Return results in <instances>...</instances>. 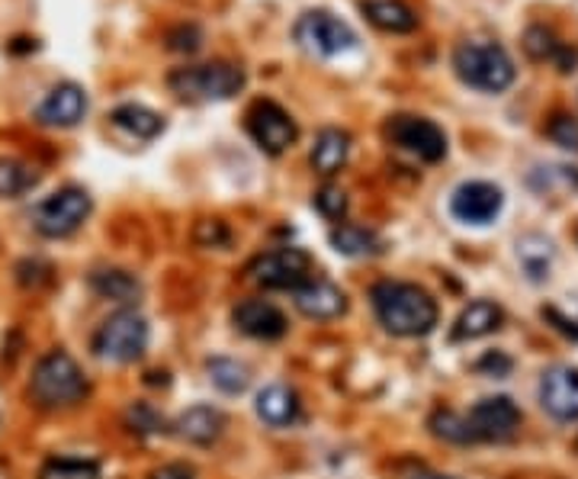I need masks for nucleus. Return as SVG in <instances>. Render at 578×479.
<instances>
[{"instance_id":"nucleus-1","label":"nucleus","mask_w":578,"mask_h":479,"mask_svg":"<svg viewBox=\"0 0 578 479\" xmlns=\"http://www.w3.org/2000/svg\"><path fill=\"white\" fill-rule=\"evenodd\" d=\"M370 299H373L380 326L389 335L421 338L434 332V326H437V303H434L431 293L418 284L383 281L373 287Z\"/></svg>"},{"instance_id":"nucleus-2","label":"nucleus","mask_w":578,"mask_h":479,"mask_svg":"<svg viewBox=\"0 0 578 479\" xmlns=\"http://www.w3.org/2000/svg\"><path fill=\"white\" fill-rule=\"evenodd\" d=\"M88 377L78 367V361L68 351H51L46 354L36 370H33V384L30 392L43 409H65V406H78L88 396Z\"/></svg>"},{"instance_id":"nucleus-3","label":"nucleus","mask_w":578,"mask_h":479,"mask_svg":"<svg viewBox=\"0 0 578 479\" xmlns=\"http://www.w3.org/2000/svg\"><path fill=\"white\" fill-rule=\"evenodd\" d=\"M453 68L463 84L485 91V94H501L515 84V61L511 55L495 43H463L453 52Z\"/></svg>"},{"instance_id":"nucleus-4","label":"nucleus","mask_w":578,"mask_h":479,"mask_svg":"<svg viewBox=\"0 0 578 479\" xmlns=\"http://www.w3.org/2000/svg\"><path fill=\"white\" fill-rule=\"evenodd\" d=\"M171 91L190 103H212V100H232L244 88V71L232 61H209L196 68H177L167 78Z\"/></svg>"},{"instance_id":"nucleus-5","label":"nucleus","mask_w":578,"mask_h":479,"mask_svg":"<svg viewBox=\"0 0 578 479\" xmlns=\"http://www.w3.org/2000/svg\"><path fill=\"white\" fill-rule=\"evenodd\" d=\"M144 347H148V322L136 309L113 312L94 335V354L100 361H113V364L139 361Z\"/></svg>"},{"instance_id":"nucleus-6","label":"nucleus","mask_w":578,"mask_h":479,"mask_svg":"<svg viewBox=\"0 0 578 479\" xmlns=\"http://www.w3.org/2000/svg\"><path fill=\"white\" fill-rule=\"evenodd\" d=\"M91 196L81 187H65V191L46 196L36 209H33V226L39 236L46 239H68L74 236L84 219L91 216Z\"/></svg>"},{"instance_id":"nucleus-7","label":"nucleus","mask_w":578,"mask_h":479,"mask_svg":"<svg viewBox=\"0 0 578 479\" xmlns=\"http://www.w3.org/2000/svg\"><path fill=\"white\" fill-rule=\"evenodd\" d=\"M292 36L309 55H319V58H335L340 52H350L357 46V33L328 10L302 13L292 26Z\"/></svg>"},{"instance_id":"nucleus-8","label":"nucleus","mask_w":578,"mask_h":479,"mask_svg":"<svg viewBox=\"0 0 578 479\" xmlns=\"http://www.w3.org/2000/svg\"><path fill=\"white\" fill-rule=\"evenodd\" d=\"M251 281L264 289H296L312 274V258L302 248H277L251 261Z\"/></svg>"},{"instance_id":"nucleus-9","label":"nucleus","mask_w":578,"mask_h":479,"mask_svg":"<svg viewBox=\"0 0 578 479\" xmlns=\"http://www.w3.org/2000/svg\"><path fill=\"white\" fill-rule=\"evenodd\" d=\"M247 133L257 142V148L267 151V155H284L289 145L296 142V136H299L292 116H289L280 103H274V100H257L247 110Z\"/></svg>"},{"instance_id":"nucleus-10","label":"nucleus","mask_w":578,"mask_h":479,"mask_svg":"<svg viewBox=\"0 0 578 479\" xmlns=\"http://www.w3.org/2000/svg\"><path fill=\"white\" fill-rule=\"evenodd\" d=\"M385 139L412 155H418L421 161H440L447 155V136L443 129L431 123V119H421V116H392L385 123Z\"/></svg>"},{"instance_id":"nucleus-11","label":"nucleus","mask_w":578,"mask_h":479,"mask_svg":"<svg viewBox=\"0 0 578 479\" xmlns=\"http://www.w3.org/2000/svg\"><path fill=\"white\" fill-rule=\"evenodd\" d=\"M470 429L476 441H511L521 429V409L508 396H488L470 409Z\"/></svg>"},{"instance_id":"nucleus-12","label":"nucleus","mask_w":578,"mask_h":479,"mask_svg":"<svg viewBox=\"0 0 578 479\" xmlns=\"http://www.w3.org/2000/svg\"><path fill=\"white\" fill-rule=\"evenodd\" d=\"M501 203H505V196L495 184L470 181V184L456 187L453 199H450V213L466 226H488L501 213Z\"/></svg>"},{"instance_id":"nucleus-13","label":"nucleus","mask_w":578,"mask_h":479,"mask_svg":"<svg viewBox=\"0 0 578 479\" xmlns=\"http://www.w3.org/2000/svg\"><path fill=\"white\" fill-rule=\"evenodd\" d=\"M540 402L559 422H578V370L576 367H550L540 380Z\"/></svg>"},{"instance_id":"nucleus-14","label":"nucleus","mask_w":578,"mask_h":479,"mask_svg":"<svg viewBox=\"0 0 578 479\" xmlns=\"http://www.w3.org/2000/svg\"><path fill=\"white\" fill-rule=\"evenodd\" d=\"M84 113H88L84 88L74 81H65V84L51 88L46 100L36 106V123L55 126V129H71L84 119Z\"/></svg>"},{"instance_id":"nucleus-15","label":"nucleus","mask_w":578,"mask_h":479,"mask_svg":"<svg viewBox=\"0 0 578 479\" xmlns=\"http://www.w3.org/2000/svg\"><path fill=\"white\" fill-rule=\"evenodd\" d=\"M292 293H296V309H299L305 319L328 322V319L344 316V309H347L344 289L335 287L332 281H322V277H309L302 287H296Z\"/></svg>"},{"instance_id":"nucleus-16","label":"nucleus","mask_w":578,"mask_h":479,"mask_svg":"<svg viewBox=\"0 0 578 479\" xmlns=\"http://www.w3.org/2000/svg\"><path fill=\"white\" fill-rule=\"evenodd\" d=\"M235 326L244 335L261 338V341H277L287 335V316L267 303V299H244L235 309Z\"/></svg>"},{"instance_id":"nucleus-17","label":"nucleus","mask_w":578,"mask_h":479,"mask_svg":"<svg viewBox=\"0 0 578 479\" xmlns=\"http://www.w3.org/2000/svg\"><path fill=\"white\" fill-rule=\"evenodd\" d=\"M257 415L270 425V429H287L299 419V396L296 389H289L284 384L264 386L257 392V402H254Z\"/></svg>"},{"instance_id":"nucleus-18","label":"nucleus","mask_w":578,"mask_h":479,"mask_svg":"<svg viewBox=\"0 0 578 479\" xmlns=\"http://www.w3.org/2000/svg\"><path fill=\"white\" fill-rule=\"evenodd\" d=\"M367 20L383 30V33H415L418 30V13L405 0H363Z\"/></svg>"},{"instance_id":"nucleus-19","label":"nucleus","mask_w":578,"mask_h":479,"mask_svg":"<svg viewBox=\"0 0 578 479\" xmlns=\"http://www.w3.org/2000/svg\"><path fill=\"white\" fill-rule=\"evenodd\" d=\"M177 434L190 444H212L226 432V415L212 406H193L177 419Z\"/></svg>"},{"instance_id":"nucleus-20","label":"nucleus","mask_w":578,"mask_h":479,"mask_svg":"<svg viewBox=\"0 0 578 479\" xmlns=\"http://www.w3.org/2000/svg\"><path fill=\"white\" fill-rule=\"evenodd\" d=\"M501 319H505V316H501V309H498L495 303H488V299L470 303V306L460 312L456 326H453V341H473V338L492 335V332L501 329Z\"/></svg>"},{"instance_id":"nucleus-21","label":"nucleus","mask_w":578,"mask_h":479,"mask_svg":"<svg viewBox=\"0 0 578 479\" xmlns=\"http://www.w3.org/2000/svg\"><path fill=\"white\" fill-rule=\"evenodd\" d=\"M350 158V136L344 129H322L315 136L312 145V168L322 174V178H332L337 174Z\"/></svg>"},{"instance_id":"nucleus-22","label":"nucleus","mask_w":578,"mask_h":479,"mask_svg":"<svg viewBox=\"0 0 578 479\" xmlns=\"http://www.w3.org/2000/svg\"><path fill=\"white\" fill-rule=\"evenodd\" d=\"M524 52H528L533 61H556L559 71H576L578 52L563 46L546 26H530L528 33H524Z\"/></svg>"},{"instance_id":"nucleus-23","label":"nucleus","mask_w":578,"mask_h":479,"mask_svg":"<svg viewBox=\"0 0 578 479\" xmlns=\"http://www.w3.org/2000/svg\"><path fill=\"white\" fill-rule=\"evenodd\" d=\"M109 119H113L116 129H123L136 139H154L158 133H164V116L148 110L142 103H123V106L113 110Z\"/></svg>"},{"instance_id":"nucleus-24","label":"nucleus","mask_w":578,"mask_h":479,"mask_svg":"<svg viewBox=\"0 0 578 479\" xmlns=\"http://www.w3.org/2000/svg\"><path fill=\"white\" fill-rule=\"evenodd\" d=\"M332 248L337 254H347V258H367V254H377L383 251V241L377 239L370 229L363 226H350V223H340L332 229Z\"/></svg>"},{"instance_id":"nucleus-25","label":"nucleus","mask_w":578,"mask_h":479,"mask_svg":"<svg viewBox=\"0 0 578 479\" xmlns=\"http://www.w3.org/2000/svg\"><path fill=\"white\" fill-rule=\"evenodd\" d=\"M91 287H94V293H100L103 299H116V303H136V299L142 296V284H139L129 271H119V267L91 274Z\"/></svg>"},{"instance_id":"nucleus-26","label":"nucleus","mask_w":578,"mask_h":479,"mask_svg":"<svg viewBox=\"0 0 578 479\" xmlns=\"http://www.w3.org/2000/svg\"><path fill=\"white\" fill-rule=\"evenodd\" d=\"M518 261L528 271L530 281H546L550 267H553V241L543 236H524L518 241Z\"/></svg>"},{"instance_id":"nucleus-27","label":"nucleus","mask_w":578,"mask_h":479,"mask_svg":"<svg viewBox=\"0 0 578 479\" xmlns=\"http://www.w3.org/2000/svg\"><path fill=\"white\" fill-rule=\"evenodd\" d=\"M206 374H209V380H212V384L219 386L222 392H229V396L244 392L247 384H251L247 367L239 364L235 357H212V361L206 364Z\"/></svg>"},{"instance_id":"nucleus-28","label":"nucleus","mask_w":578,"mask_h":479,"mask_svg":"<svg viewBox=\"0 0 578 479\" xmlns=\"http://www.w3.org/2000/svg\"><path fill=\"white\" fill-rule=\"evenodd\" d=\"M39 184L36 168L16 158H0V196H20Z\"/></svg>"},{"instance_id":"nucleus-29","label":"nucleus","mask_w":578,"mask_h":479,"mask_svg":"<svg viewBox=\"0 0 578 479\" xmlns=\"http://www.w3.org/2000/svg\"><path fill=\"white\" fill-rule=\"evenodd\" d=\"M39 479H100V464L84 457H51L43 464Z\"/></svg>"},{"instance_id":"nucleus-30","label":"nucleus","mask_w":578,"mask_h":479,"mask_svg":"<svg viewBox=\"0 0 578 479\" xmlns=\"http://www.w3.org/2000/svg\"><path fill=\"white\" fill-rule=\"evenodd\" d=\"M431 432L443 441H453V444H473L476 441V434L470 429V419L456 415V412H434Z\"/></svg>"},{"instance_id":"nucleus-31","label":"nucleus","mask_w":578,"mask_h":479,"mask_svg":"<svg viewBox=\"0 0 578 479\" xmlns=\"http://www.w3.org/2000/svg\"><path fill=\"white\" fill-rule=\"evenodd\" d=\"M315 209H319L325 219H332V223L344 219V216H347V193L340 191V187H335V184H325L322 191L315 193Z\"/></svg>"},{"instance_id":"nucleus-32","label":"nucleus","mask_w":578,"mask_h":479,"mask_svg":"<svg viewBox=\"0 0 578 479\" xmlns=\"http://www.w3.org/2000/svg\"><path fill=\"white\" fill-rule=\"evenodd\" d=\"M546 136L559 148H569V151H578V119H573L569 113H556L546 126Z\"/></svg>"},{"instance_id":"nucleus-33","label":"nucleus","mask_w":578,"mask_h":479,"mask_svg":"<svg viewBox=\"0 0 578 479\" xmlns=\"http://www.w3.org/2000/svg\"><path fill=\"white\" fill-rule=\"evenodd\" d=\"M511 357L508 354H501V351H488L485 357H482L479 364H476V370L479 374H488V377H508L511 374Z\"/></svg>"},{"instance_id":"nucleus-34","label":"nucleus","mask_w":578,"mask_h":479,"mask_svg":"<svg viewBox=\"0 0 578 479\" xmlns=\"http://www.w3.org/2000/svg\"><path fill=\"white\" fill-rule=\"evenodd\" d=\"M167 46L174 48V52H196V48L203 46V33L196 26H181V30H174L167 36Z\"/></svg>"},{"instance_id":"nucleus-35","label":"nucleus","mask_w":578,"mask_h":479,"mask_svg":"<svg viewBox=\"0 0 578 479\" xmlns=\"http://www.w3.org/2000/svg\"><path fill=\"white\" fill-rule=\"evenodd\" d=\"M196 241L199 244H226L229 241V229L219 223V219H206V223H199V229H196Z\"/></svg>"},{"instance_id":"nucleus-36","label":"nucleus","mask_w":578,"mask_h":479,"mask_svg":"<svg viewBox=\"0 0 578 479\" xmlns=\"http://www.w3.org/2000/svg\"><path fill=\"white\" fill-rule=\"evenodd\" d=\"M129 422L136 425L132 432H158L161 429V422H158V415L148 409V406H136L132 412H129Z\"/></svg>"},{"instance_id":"nucleus-37","label":"nucleus","mask_w":578,"mask_h":479,"mask_svg":"<svg viewBox=\"0 0 578 479\" xmlns=\"http://www.w3.org/2000/svg\"><path fill=\"white\" fill-rule=\"evenodd\" d=\"M543 319H550V322H556V329L563 332L566 338H573V341H578V322H573V319H566V316H559L553 306L550 309H543Z\"/></svg>"},{"instance_id":"nucleus-38","label":"nucleus","mask_w":578,"mask_h":479,"mask_svg":"<svg viewBox=\"0 0 578 479\" xmlns=\"http://www.w3.org/2000/svg\"><path fill=\"white\" fill-rule=\"evenodd\" d=\"M151 479H193V470L181 467V464H167V467L154 470V474H151Z\"/></svg>"},{"instance_id":"nucleus-39","label":"nucleus","mask_w":578,"mask_h":479,"mask_svg":"<svg viewBox=\"0 0 578 479\" xmlns=\"http://www.w3.org/2000/svg\"><path fill=\"white\" fill-rule=\"evenodd\" d=\"M412 479H453V477H443V474H415Z\"/></svg>"}]
</instances>
